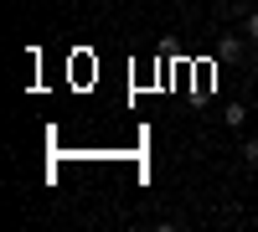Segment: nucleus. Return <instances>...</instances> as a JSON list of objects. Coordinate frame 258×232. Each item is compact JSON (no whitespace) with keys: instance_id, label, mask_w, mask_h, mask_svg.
Here are the masks:
<instances>
[{"instance_id":"f257e3e1","label":"nucleus","mask_w":258,"mask_h":232,"mask_svg":"<svg viewBox=\"0 0 258 232\" xmlns=\"http://www.w3.org/2000/svg\"><path fill=\"white\" fill-rule=\"evenodd\" d=\"M222 124H227V129H243V124H248V109H243V103H232V109L222 114Z\"/></svg>"},{"instance_id":"7ed1b4c3","label":"nucleus","mask_w":258,"mask_h":232,"mask_svg":"<svg viewBox=\"0 0 258 232\" xmlns=\"http://www.w3.org/2000/svg\"><path fill=\"white\" fill-rule=\"evenodd\" d=\"M243 160H248V165H258V139H248V144H243Z\"/></svg>"},{"instance_id":"f03ea898","label":"nucleus","mask_w":258,"mask_h":232,"mask_svg":"<svg viewBox=\"0 0 258 232\" xmlns=\"http://www.w3.org/2000/svg\"><path fill=\"white\" fill-rule=\"evenodd\" d=\"M243 31H248V41H253V47H258V11H248V26H243Z\"/></svg>"}]
</instances>
